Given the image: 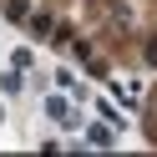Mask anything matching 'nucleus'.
I'll use <instances>...</instances> for the list:
<instances>
[{
	"instance_id": "1",
	"label": "nucleus",
	"mask_w": 157,
	"mask_h": 157,
	"mask_svg": "<svg viewBox=\"0 0 157 157\" xmlns=\"http://www.w3.org/2000/svg\"><path fill=\"white\" fill-rule=\"evenodd\" d=\"M46 112H51L56 122H66V127H71V112H66V101H56V96H51V101H46Z\"/></svg>"
}]
</instances>
